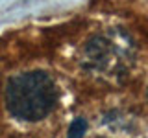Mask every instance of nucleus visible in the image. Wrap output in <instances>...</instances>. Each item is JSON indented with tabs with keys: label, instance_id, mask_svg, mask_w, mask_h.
Returning <instances> with one entry per match:
<instances>
[{
	"label": "nucleus",
	"instance_id": "obj_2",
	"mask_svg": "<svg viewBox=\"0 0 148 138\" xmlns=\"http://www.w3.org/2000/svg\"><path fill=\"white\" fill-rule=\"evenodd\" d=\"M87 131V122L83 118H76L69 127V138H83Z\"/></svg>",
	"mask_w": 148,
	"mask_h": 138
},
{
	"label": "nucleus",
	"instance_id": "obj_1",
	"mask_svg": "<svg viewBox=\"0 0 148 138\" xmlns=\"http://www.w3.org/2000/svg\"><path fill=\"white\" fill-rule=\"evenodd\" d=\"M58 87L46 72H24L13 76L6 87V107L17 120L39 122L54 110Z\"/></svg>",
	"mask_w": 148,
	"mask_h": 138
}]
</instances>
